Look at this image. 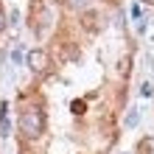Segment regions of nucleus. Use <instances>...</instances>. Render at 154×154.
<instances>
[{
	"label": "nucleus",
	"mask_w": 154,
	"mask_h": 154,
	"mask_svg": "<svg viewBox=\"0 0 154 154\" xmlns=\"http://www.w3.org/2000/svg\"><path fill=\"white\" fill-rule=\"evenodd\" d=\"M28 67L34 70V73H45V70L51 67V56L45 51H31L28 53Z\"/></svg>",
	"instance_id": "obj_2"
},
{
	"label": "nucleus",
	"mask_w": 154,
	"mask_h": 154,
	"mask_svg": "<svg viewBox=\"0 0 154 154\" xmlns=\"http://www.w3.org/2000/svg\"><path fill=\"white\" fill-rule=\"evenodd\" d=\"M6 28V14H3V8H0V31Z\"/></svg>",
	"instance_id": "obj_4"
},
{
	"label": "nucleus",
	"mask_w": 154,
	"mask_h": 154,
	"mask_svg": "<svg viewBox=\"0 0 154 154\" xmlns=\"http://www.w3.org/2000/svg\"><path fill=\"white\" fill-rule=\"evenodd\" d=\"M137 123V112H129V118H126V126H134Z\"/></svg>",
	"instance_id": "obj_3"
},
{
	"label": "nucleus",
	"mask_w": 154,
	"mask_h": 154,
	"mask_svg": "<svg viewBox=\"0 0 154 154\" xmlns=\"http://www.w3.org/2000/svg\"><path fill=\"white\" fill-rule=\"evenodd\" d=\"M146 3H154V0H146Z\"/></svg>",
	"instance_id": "obj_5"
},
{
	"label": "nucleus",
	"mask_w": 154,
	"mask_h": 154,
	"mask_svg": "<svg viewBox=\"0 0 154 154\" xmlns=\"http://www.w3.org/2000/svg\"><path fill=\"white\" fill-rule=\"evenodd\" d=\"M42 129H45V118L39 109H25L20 115V132L25 137H39Z\"/></svg>",
	"instance_id": "obj_1"
}]
</instances>
